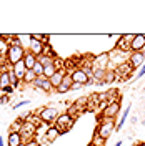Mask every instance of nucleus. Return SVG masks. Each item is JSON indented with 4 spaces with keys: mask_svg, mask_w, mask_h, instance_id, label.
I'll return each instance as SVG.
<instances>
[{
    "mask_svg": "<svg viewBox=\"0 0 145 146\" xmlns=\"http://www.w3.org/2000/svg\"><path fill=\"white\" fill-rule=\"evenodd\" d=\"M64 76H65V70H57V73L50 78V85H52V88H54V90H57V88L62 85Z\"/></svg>",
    "mask_w": 145,
    "mask_h": 146,
    "instance_id": "nucleus-12",
    "label": "nucleus"
},
{
    "mask_svg": "<svg viewBox=\"0 0 145 146\" xmlns=\"http://www.w3.org/2000/svg\"><path fill=\"white\" fill-rule=\"evenodd\" d=\"M10 86V76H9V72H0V90Z\"/></svg>",
    "mask_w": 145,
    "mask_h": 146,
    "instance_id": "nucleus-21",
    "label": "nucleus"
},
{
    "mask_svg": "<svg viewBox=\"0 0 145 146\" xmlns=\"http://www.w3.org/2000/svg\"><path fill=\"white\" fill-rule=\"evenodd\" d=\"M55 91H57V93H67V91H70V90H68L67 86H64V85H60V86H58Z\"/></svg>",
    "mask_w": 145,
    "mask_h": 146,
    "instance_id": "nucleus-34",
    "label": "nucleus"
},
{
    "mask_svg": "<svg viewBox=\"0 0 145 146\" xmlns=\"http://www.w3.org/2000/svg\"><path fill=\"white\" fill-rule=\"evenodd\" d=\"M7 103H9V95L0 96V105H7Z\"/></svg>",
    "mask_w": 145,
    "mask_h": 146,
    "instance_id": "nucleus-35",
    "label": "nucleus"
},
{
    "mask_svg": "<svg viewBox=\"0 0 145 146\" xmlns=\"http://www.w3.org/2000/svg\"><path fill=\"white\" fill-rule=\"evenodd\" d=\"M18 146H25V143H22V145H18Z\"/></svg>",
    "mask_w": 145,
    "mask_h": 146,
    "instance_id": "nucleus-42",
    "label": "nucleus"
},
{
    "mask_svg": "<svg viewBox=\"0 0 145 146\" xmlns=\"http://www.w3.org/2000/svg\"><path fill=\"white\" fill-rule=\"evenodd\" d=\"M37 62L40 65H44V66H47V65H54L55 58L54 56H48V55H38L37 56Z\"/></svg>",
    "mask_w": 145,
    "mask_h": 146,
    "instance_id": "nucleus-20",
    "label": "nucleus"
},
{
    "mask_svg": "<svg viewBox=\"0 0 145 146\" xmlns=\"http://www.w3.org/2000/svg\"><path fill=\"white\" fill-rule=\"evenodd\" d=\"M55 73H57V68H55V65H47V66H44V78L50 80V78L54 76Z\"/></svg>",
    "mask_w": 145,
    "mask_h": 146,
    "instance_id": "nucleus-23",
    "label": "nucleus"
},
{
    "mask_svg": "<svg viewBox=\"0 0 145 146\" xmlns=\"http://www.w3.org/2000/svg\"><path fill=\"white\" fill-rule=\"evenodd\" d=\"M22 136L20 133H9V138H7V146H18L22 145Z\"/></svg>",
    "mask_w": 145,
    "mask_h": 146,
    "instance_id": "nucleus-15",
    "label": "nucleus"
},
{
    "mask_svg": "<svg viewBox=\"0 0 145 146\" xmlns=\"http://www.w3.org/2000/svg\"><path fill=\"white\" fill-rule=\"evenodd\" d=\"M89 146H93V145H89Z\"/></svg>",
    "mask_w": 145,
    "mask_h": 146,
    "instance_id": "nucleus-43",
    "label": "nucleus"
},
{
    "mask_svg": "<svg viewBox=\"0 0 145 146\" xmlns=\"http://www.w3.org/2000/svg\"><path fill=\"white\" fill-rule=\"evenodd\" d=\"M42 50H44V43L38 42V40H34L32 35H30V42H28V52H32L34 55H42Z\"/></svg>",
    "mask_w": 145,
    "mask_h": 146,
    "instance_id": "nucleus-11",
    "label": "nucleus"
},
{
    "mask_svg": "<svg viewBox=\"0 0 145 146\" xmlns=\"http://www.w3.org/2000/svg\"><path fill=\"white\" fill-rule=\"evenodd\" d=\"M145 63V53L144 52H132L130 53V58H128V65L135 70L138 66H142Z\"/></svg>",
    "mask_w": 145,
    "mask_h": 146,
    "instance_id": "nucleus-9",
    "label": "nucleus"
},
{
    "mask_svg": "<svg viewBox=\"0 0 145 146\" xmlns=\"http://www.w3.org/2000/svg\"><path fill=\"white\" fill-rule=\"evenodd\" d=\"M144 91H145V88H144Z\"/></svg>",
    "mask_w": 145,
    "mask_h": 146,
    "instance_id": "nucleus-44",
    "label": "nucleus"
},
{
    "mask_svg": "<svg viewBox=\"0 0 145 146\" xmlns=\"http://www.w3.org/2000/svg\"><path fill=\"white\" fill-rule=\"evenodd\" d=\"M23 56H25V48L22 45H12L9 46V50H7V63H10L12 66L18 62H22L23 60Z\"/></svg>",
    "mask_w": 145,
    "mask_h": 146,
    "instance_id": "nucleus-2",
    "label": "nucleus"
},
{
    "mask_svg": "<svg viewBox=\"0 0 145 146\" xmlns=\"http://www.w3.org/2000/svg\"><path fill=\"white\" fill-rule=\"evenodd\" d=\"M32 72L35 73L37 76H44V65H40L38 62L35 63V66L32 68Z\"/></svg>",
    "mask_w": 145,
    "mask_h": 146,
    "instance_id": "nucleus-30",
    "label": "nucleus"
},
{
    "mask_svg": "<svg viewBox=\"0 0 145 146\" xmlns=\"http://www.w3.org/2000/svg\"><path fill=\"white\" fill-rule=\"evenodd\" d=\"M70 76H72L73 83H79V85H82V86H85V85H92V83H93V80H90V78L85 75V72H83L82 68H75V70L70 73Z\"/></svg>",
    "mask_w": 145,
    "mask_h": 146,
    "instance_id": "nucleus-6",
    "label": "nucleus"
},
{
    "mask_svg": "<svg viewBox=\"0 0 145 146\" xmlns=\"http://www.w3.org/2000/svg\"><path fill=\"white\" fill-rule=\"evenodd\" d=\"M60 136V131L57 129L55 126H50L48 129L45 131V139L48 141V143H52V141H55L57 138Z\"/></svg>",
    "mask_w": 145,
    "mask_h": 146,
    "instance_id": "nucleus-16",
    "label": "nucleus"
},
{
    "mask_svg": "<svg viewBox=\"0 0 145 146\" xmlns=\"http://www.w3.org/2000/svg\"><path fill=\"white\" fill-rule=\"evenodd\" d=\"M145 48V35H135L130 43V52H142Z\"/></svg>",
    "mask_w": 145,
    "mask_h": 146,
    "instance_id": "nucleus-10",
    "label": "nucleus"
},
{
    "mask_svg": "<svg viewBox=\"0 0 145 146\" xmlns=\"http://www.w3.org/2000/svg\"><path fill=\"white\" fill-rule=\"evenodd\" d=\"M105 139L100 136V135H97V133H93V136H92V141H90V145H93V146H105Z\"/></svg>",
    "mask_w": 145,
    "mask_h": 146,
    "instance_id": "nucleus-25",
    "label": "nucleus"
},
{
    "mask_svg": "<svg viewBox=\"0 0 145 146\" xmlns=\"http://www.w3.org/2000/svg\"><path fill=\"white\" fill-rule=\"evenodd\" d=\"M105 73H107V70H100V68H95V70H93V83H97V85H103V80H105Z\"/></svg>",
    "mask_w": 145,
    "mask_h": 146,
    "instance_id": "nucleus-17",
    "label": "nucleus"
},
{
    "mask_svg": "<svg viewBox=\"0 0 145 146\" xmlns=\"http://www.w3.org/2000/svg\"><path fill=\"white\" fill-rule=\"evenodd\" d=\"M144 75H145V63L140 66V70H138V75H137V80H138V78H142Z\"/></svg>",
    "mask_w": 145,
    "mask_h": 146,
    "instance_id": "nucleus-33",
    "label": "nucleus"
},
{
    "mask_svg": "<svg viewBox=\"0 0 145 146\" xmlns=\"http://www.w3.org/2000/svg\"><path fill=\"white\" fill-rule=\"evenodd\" d=\"M35 133H37V125L32 123V121H25L23 126L20 129V136H22V141L27 143L30 139H35Z\"/></svg>",
    "mask_w": 145,
    "mask_h": 146,
    "instance_id": "nucleus-5",
    "label": "nucleus"
},
{
    "mask_svg": "<svg viewBox=\"0 0 145 146\" xmlns=\"http://www.w3.org/2000/svg\"><path fill=\"white\" fill-rule=\"evenodd\" d=\"M62 85H64V86H67L68 90L72 88L73 80H72V76H70V73H65V76H64V82H62Z\"/></svg>",
    "mask_w": 145,
    "mask_h": 146,
    "instance_id": "nucleus-29",
    "label": "nucleus"
},
{
    "mask_svg": "<svg viewBox=\"0 0 145 146\" xmlns=\"http://www.w3.org/2000/svg\"><path fill=\"white\" fill-rule=\"evenodd\" d=\"M28 103H30V100H22V101H18L17 105H13L12 110H18V108H22V106H25V105H28Z\"/></svg>",
    "mask_w": 145,
    "mask_h": 146,
    "instance_id": "nucleus-32",
    "label": "nucleus"
},
{
    "mask_svg": "<svg viewBox=\"0 0 145 146\" xmlns=\"http://www.w3.org/2000/svg\"><path fill=\"white\" fill-rule=\"evenodd\" d=\"M12 70H13V73L17 75V78L20 80V82L23 80V76H25V73H27V68H25V65H23V60L13 65V66H12Z\"/></svg>",
    "mask_w": 145,
    "mask_h": 146,
    "instance_id": "nucleus-14",
    "label": "nucleus"
},
{
    "mask_svg": "<svg viewBox=\"0 0 145 146\" xmlns=\"http://www.w3.org/2000/svg\"><path fill=\"white\" fill-rule=\"evenodd\" d=\"M23 123H25V119L22 118V116H18L12 125H10V133H20V129L23 126Z\"/></svg>",
    "mask_w": 145,
    "mask_h": 146,
    "instance_id": "nucleus-18",
    "label": "nucleus"
},
{
    "mask_svg": "<svg viewBox=\"0 0 145 146\" xmlns=\"http://www.w3.org/2000/svg\"><path fill=\"white\" fill-rule=\"evenodd\" d=\"M113 146H122V141L118 139V141H117V143H115V145H113Z\"/></svg>",
    "mask_w": 145,
    "mask_h": 146,
    "instance_id": "nucleus-38",
    "label": "nucleus"
},
{
    "mask_svg": "<svg viewBox=\"0 0 145 146\" xmlns=\"http://www.w3.org/2000/svg\"><path fill=\"white\" fill-rule=\"evenodd\" d=\"M137 146H145V143H137Z\"/></svg>",
    "mask_w": 145,
    "mask_h": 146,
    "instance_id": "nucleus-40",
    "label": "nucleus"
},
{
    "mask_svg": "<svg viewBox=\"0 0 145 146\" xmlns=\"http://www.w3.org/2000/svg\"><path fill=\"white\" fill-rule=\"evenodd\" d=\"M128 113H130V106H128L125 111H124V115H122V118H120V121L117 123V128L115 129H122V126L125 125V121H127V118H128Z\"/></svg>",
    "mask_w": 145,
    "mask_h": 146,
    "instance_id": "nucleus-27",
    "label": "nucleus"
},
{
    "mask_svg": "<svg viewBox=\"0 0 145 146\" xmlns=\"http://www.w3.org/2000/svg\"><path fill=\"white\" fill-rule=\"evenodd\" d=\"M9 76H10V85H12L13 88H17V85H18V83H22V82H20V80L17 78V75L13 73V70H12V68L9 70Z\"/></svg>",
    "mask_w": 145,
    "mask_h": 146,
    "instance_id": "nucleus-28",
    "label": "nucleus"
},
{
    "mask_svg": "<svg viewBox=\"0 0 145 146\" xmlns=\"http://www.w3.org/2000/svg\"><path fill=\"white\" fill-rule=\"evenodd\" d=\"M35 80H37V75L32 72V70H27V73H25V76H23V80H22V82L25 83V85H32Z\"/></svg>",
    "mask_w": 145,
    "mask_h": 146,
    "instance_id": "nucleus-24",
    "label": "nucleus"
},
{
    "mask_svg": "<svg viewBox=\"0 0 145 146\" xmlns=\"http://www.w3.org/2000/svg\"><path fill=\"white\" fill-rule=\"evenodd\" d=\"M37 63V55H34L32 52H25V56H23V65H25V68L27 70H32Z\"/></svg>",
    "mask_w": 145,
    "mask_h": 146,
    "instance_id": "nucleus-13",
    "label": "nucleus"
},
{
    "mask_svg": "<svg viewBox=\"0 0 145 146\" xmlns=\"http://www.w3.org/2000/svg\"><path fill=\"white\" fill-rule=\"evenodd\" d=\"M110 62V56L107 52H103V53L97 55V56H93L92 58V65H93V70L95 68H100V70H107V65Z\"/></svg>",
    "mask_w": 145,
    "mask_h": 146,
    "instance_id": "nucleus-8",
    "label": "nucleus"
},
{
    "mask_svg": "<svg viewBox=\"0 0 145 146\" xmlns=\"http://www.w3.org/2000/svg\"><path fill=\"white\" fill-rule=\"evenodd\" d=\"M38 118L42 123H55V119L58 118V111L52 106H44L38 110Z\"/></svg>",
    "mask_w": 145,
    "mask_h": 146,
    "instance_id": "nucleus-4",
    "label": "nucleus"
},
{
    "mask_svg": "<svg viewBox=\"0 0 145 146\" xmlns=\"http://www.w3.org/2000/svg\"><path fill=\"white\" fill-rule=\"evenodd\" d=\"M122 108V105H120V101H113V103H109L103 111H102V116L100 118H115L118 115V111Z\"/></svg>",
    "mask_w": 145,
    "mask_h": 146,
    "instance_id": "nucleus-7",
    "label": "nucleus"
},
{
    "mask_svg": "<svg viewBox=\"0 0 145 146\" xmlns=\"http://www.w3.org/2000/svg\"><path fill=\"white\" fill-rule=\"evenodd\" d=\"M142 125H144V126H145V119H144V121H142Z\"/></svg>",
    "mask_w": 145,
    "mask_h": 146,
    "instance_id": "nucleus-41",
    "label": "nucleus"
},
{
    "mask_svg": "<svg viewBox=\"0 0 145 146\" xmlns=\"http://www.w3.org/2000/svg\"><path fill=\"white\" fill-rule=\"evenodd\" d=\"M130 43L132 42H128L127 38H124V36H120V40H118V48L120 50H125V52H130Z\"/></svg>",
    "mask_w": 145,
    "mask_h": 146,
    "instance_id": "nucleus-26",
    "label": "nucleus"
},
{
    "mask_svg": "<svg viewBox=\"0 0 145 146\" xmlns=\"http://www.w3.org/2000/svg\"><path fill=\"white\" fill-rule=\"evenodd\" d=\"M80 88H82V85H79V83H73L70 90H80Z\"/></svg>",
    "mask_w": 145,
    "mask_h": 146,
    "instance_id": "nucleus-37",
    "label": "nucleus"
},
{
    "mask_svg": "<svg viewBox=\"0 0 145 146\" xmlns=\"http://www.w3.org/2000/svg\"><path fill=\"white\" fill-rule=\"evenodd\" d=\"M0 146H5V145H3V139H2V136H0Z\"/></svg>",
    "mask_w": 145,
    "mask_h": 146,
    "instance_id": "nucleus-39",
    "label": "nucleus"
},
{
    "mask_svg": "<svg viewBox=\"0 0 145 146\" xmlns=\"http://www.w3.org/2000/svg\"><path fill=\"white\" fill-rule=\"evenodd\" d=\"M73 123H75V118H72L70 115L64 113V115H58V118L55 119L54 126L57 128L60 133H67V131H70V129H72Z\"/></svg>",
    "mask_w": 145,
    "mask_h": 146,
    "instance_id": "nucleus-3",
    "label": "nucleus"
},
{
    "mask_svg": "<svg viewBox=\"0 0 145 146\" xmlns=\"http://www.w3.org/2000/svg\"><path fill=\"white\" fill-rule=\"evenodd\" d=\"M99 119V126H97V135L103 138L105 141L110 138V135L115 131L117 128V123H115V118H97Z\"/></svg>",
    "mask_w": 145,
    "mask_h": 146,
    "instance_id": "nucleus-1",
    "label": "nucleus"
},
{
    "mask_svg": "<svg viewBox=\"0 0 145 146\" xmlns=\"http://www.w3.org/2000/svg\"><path fill=\"white\" fill-rule=\"evenodd\" d=\"M15 90V88H13V86H12V85H10V86H7V88H3V93H5V95H12V91Z\"/></svg>",
    "mask_w": 145,
    "mask_h": 146,
    "instance_id": "nucleus-36",
    "label": "nucleus"
},
{
    "mask_svg": "<svg viewBox=\"0 0 145 146\" xmlns=\"http://www.w3.org/2000/svg\"><path fill=\"white\" fill-rule=\"evenodd\" d=\"M73 105L79 108V111H87V106H89V96H82V98H79V100H75Z\"/></svg>",
    "mask_w": 145,
    "mask_h": 146,
    "instance_id": "nucleus-19",
    "label": "nucleus"
},
{
    "mask_svg": "<svg viewBox=\"0 0 145 146\" xmlns=\"http://www.w3.org/2000/svg\"><path fill=\"white\" fill-rule=\"evenodd\" d=\"M117 72L115 70H109L107 68V73H105V80H103V85H109V83H112V82H115L117 80Z\"/></svg>",
    "mask_w": 145,
    "mask_h": 146,
    "instance_id": "nucleus-22",
    "label": "nucleus"
},
{
    "mask_svg": "<svg viewBox=\"0 0 145 146\" xmlns=\"http://www.w3.org/2000/svg\"><path fill=\"white\" fill-rule=\"evenodd\" d=\"M42 55H48V56H54V58H55V55H54V50H52V46H50V43H48V45H44V50H42Z\"/></svg>",
    "mask_w": 145,
    "mask_h": 146,
    "instance_id": "nucleus-31",
    "label": "nucleus"
},
{
    "mask_svg": "<svg viewBox=\"0 0 145 146\" xmlns=\"http://www.w3.org/2000/svg\"><path fill=\"white\" fill-rule=\"evenodd\" d=\"M134 146H137V145H134Z\"/></svg>",
    "mask_w": 145,
    "mask_h": 146,
    "instance_id": "nucleus-45",
    "label": "nucleus"
}]
</instances>
